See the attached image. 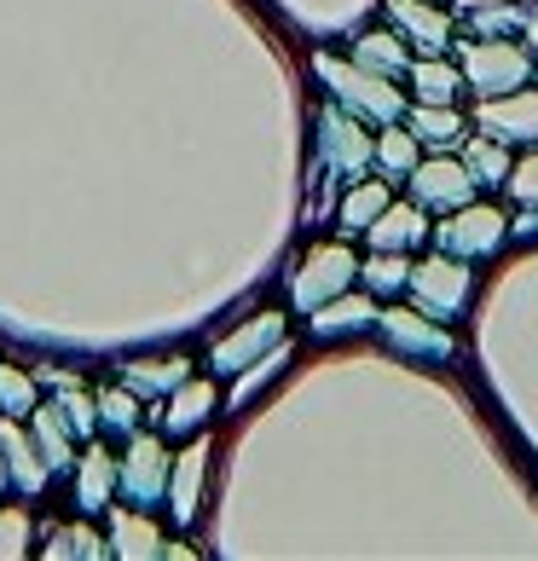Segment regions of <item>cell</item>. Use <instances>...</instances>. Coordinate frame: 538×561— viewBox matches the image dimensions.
I'll return each instance as SVG.
<instances>
[{"label": "cell", "instance_id": "18", "mask_svg": "<svg viewBox=\"0 0 538 561\" xmlns=\"http://www.w3.org/2000/svg\"><path fill=\"white\" fill-rule=\"evenodd\" d=\"M370 284H377V289H400L405 284V266L400 261H370Z\"/></svg>", "mask_w": 538, "mask_h": 561}, {"label": "cell", "instance_id": "15", "mask_svg": "<svg viewBox=\"0 0 538 561\" xmlns=\"http://www.w3.org/2000/svg\"><path fill=\"white\" fill-rule=\"evenodd\" d=\"M388 330H394L400 342H411V347H423V353H446V336H434L428 324H417V319H405V313H388Z\"/></svg>", "mask_w": 538, "mask_h": 561}, {"label": "cell", "instance_id": "9", "mask_svg": "<svg viewBox=\"0 0 538 561\" xmlns=\"http://www.w3.org/2000/svg\"><path fill=\"white\" fill-rule=\"evenodd\" d=\"M487 128L492 134H515V139H538V99L527 105H487Z\"/></svg>", "mask_w": 538, "mask_h": 561}, {"label": "cell", "instance_id": "19", "mask_svg": "<svg viewBox=\"0 0 538 561\" xmlns=\"http://www.w3.org/2000/svg\"><path fill=\"white\" fill-rule=\"evenodd\" d=\"M533 35H538V30H533Z\"/></svg>", "mask_w": 538, "mask_h": 561}, {"label": "cell", "instance_id": "1", "mask_svg": "<svg viewBox=\"0 0 538 561\" xmlns=\"http://www.w3.org/2000/svg\"><path fill=\"white\" fill-rule=\"evenodd\" d=\"M463 70L474 81V93H515L527 81V53L522 47H504V41H481V47L463 53Z\"/></svg>", "mask_w": 538, "mask_h": 561}, {"label": "cell", "instance_id": "13", "mask_svg": "<svg viewBox=\"0 0 538 561\" xmlns=\"http://www.w3.org/2000/svg\"><path fill=\"white\" fill-rule=\"evenodd\" d=\"M411 122H417V134H423V139H434V145H451V139H458V128H463V122H458V111H446V105L417 111Z\"/></svg>", "mask_w": 538, "mask_h": 561}, {"label": "cell", "instance_id": "8", "mask_svg": "<svg viewBox=\"0 0 538 561\" xmlns=\"http://www.w3.org/2000/svg\"><path fill=\"white\" fill-rule=\"evenodd\" d=\"M370 232V243L377 249H400V243H417L423 238V215L417 209H382L377 220L365 226Z\"/></svg>", "mask_w": 538, "mask_h": 561}, {"label": "cell", "instance_id": "16", "mask_svg": "<svg viewBox=\"0 0 538 561\" xmlns=\"http://www.w3.org/2000/svg\"><path fill=\"white\" fill-rule=\"evenodd\" d=\"M377 157H382V169H394V174H411V162H417V145H411V134H382L377 145Z\"/></svg>", "mask_w": 538, "mask_h": 561}, {"label": "cell", "instance_id": "11", "mask_svg": "<svg viewBox=\"0 0 538 561\" xmlns=\"http://www.w3.org/2000/svg\"><path fill=\"white\" fill-rule=\"evenodd\" d=\"M411 76H417L423 105H451V99H458V70L451 65H417Z\"/></svg>", "mask_w": 538, "mask_h": 561}, {"label": "cell", "instance_id": "7", "mask_svg": "<svg viewBox=\"0 0 538 561\" xmlns=\"http://www.w3.org/2000/svg\"><path fill=\"white\" fill-rule=\"evenodd\" d=\"M400 18V24L411 30V41H417V47H440V41L451 35V24H446V12H428V7H417V0H394V7H388Z\"/></svg>", "mask_w": 538, "mask_h": 561}, {"label": "cell", "instance_id": "14", "mask_svg": "<svg viewBox=\"0 0 538 561\" xmlns=\"http://www.w3.org/2000/svg\"><path fill=\"white\" fill-rule=\"evenodd\" d=\"M365 319H370V301H336L330 313L313 319V330H319V336H330V330H354V324H365Z\"/></svg>", "mask_w": 538, "mask_h": 561}, {"label": "cell", "instance_id": "2", "mask_svg": "<svg viewBox=\"0 0 538 561\" xmlns=\"http://www.w3.org/2000/svg\"><path fill=\"white\" fill-rule=\"evenodd\" d=\"M411 289L423 296L428 313L451 319V313H458V301L469 296V273H463V266H451V261H423L417 273H411Z\"/></svg>", "mask_w": 538, "mask_h": 561}, {"label": "cell", "instance_id": "3", "mask_svg": "<svg viewBox=\"0 0 538 561\" xmlns=\"http://www.w3.org/2000/svg\"><path fill=\"white\" fill-rule=\"evenodd\" d=\"M499 238H504V220L492 215V209H463L458 220L440 226V243L446 249H463V255H487Z\"/></svg>", "mask_w": 538, "mask_h": 561}, {"label": "cell", "instance_id": "12", "mask_svg": "<svg viewBox=\"0 0 538 561\" xmlns=\"http://www.w3.org/2000/svg\"><path fill=\"white\" fill-rule=\"evenodd\" d=\"M504 174H510V157L499 151V145L474 139V145H469V180H487V185H499Z\"/></svg>", "mask_w": 538, "mask_h": 561}, {"label": "cell", "instance_id": "17", "mask_svg": "<svg viewBox=\"0 0 538 561\" xmlns=\"http://www.w3.org/2000/svg\"><path fill=\"white\" fill-rule=\"evenodd\" d=\"M0 405H7L12 417H24V411H30V382L18 377V370H7V365H0Z\"/></svg>", "mask_w": 538, "mask_h": 561}, {"label": "cell", "instance_id": "10", "mask_svg": "<svg viewBox=\"0 0 538 561\" xmlns=\"http://www.w3.org/2000/svg\"><path fill=\"white\" fill-rule=\"evenodd\" d=\"M382 209H388V185H359V192L342 203V226H354V232H365V226L377 220Z\"/></svg>", "mask_w": 538, "mask_h": 561}, {"label": "cell", "instance_id": "5", "mask_svg": "<svg viewBox=\"0 0 538 561\" xmlns=\"http://www.w3.org/2000/svg\"><path fill=\"white\" fill-rule=\"evenodd\" d=\"M347 278H354V255L347 249H324V255H313V273L301 278V301H319L330 289H342Z\"/></svg>", "mask_w": 538, "mask_h": 561}, {"label": "cell", "instance_id": "6", "mask_svg": "<svg viewBox=\"0 0 538 561\" xmlns=\"http://www.w3.org/2000/svg\"><path fill=\"white\" fill-rule=\"evenodd\" d=\"M324 76H336V88H342L347 99H359L370 116H400V99L388 93V88H370V76H354V70L330 65V58H324Z\"/></svg>", "mask_w": 538, "mask_h": 561}, {"label": "cell", "instance_id": "4", "mask_svg": "<svg viewBox=\"0 0 538 561\" xmlns=\"http://www.w3.org/2000/svg\"><path fill=\"white\" fill-rule=\"evenodd\" d=\"M469 174L458 169V162H428V169H417V192H423V203H463L469 197Z\"/></svg>", "mask_w": 538, "mask_h": 561}]
</instances>
